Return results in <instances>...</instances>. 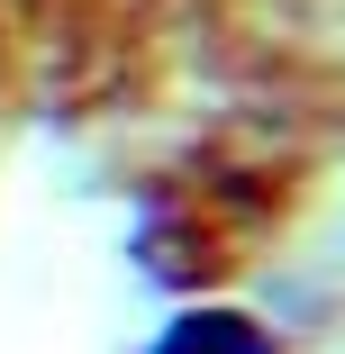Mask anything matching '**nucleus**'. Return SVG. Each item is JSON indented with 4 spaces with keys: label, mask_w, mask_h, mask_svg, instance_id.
Segmentation results:
<instances>
[{
    "label": "nucleus",
    "mask_w": 345,
    "mask_h": 354,
    "mask_svg": "<svg viewBox=\"0 0 345 354\" xmlns=\"http://www.w3.org/2000/svg\"><path fill=\"white\" fill-rule=\"evenodd\" d=\"M155 354H272V345H263V336H254L245 318L209 309V318H182V327H173V336H164Z\"/></svg>",
    "instance_id": "obj_1"
}]
</instances>
